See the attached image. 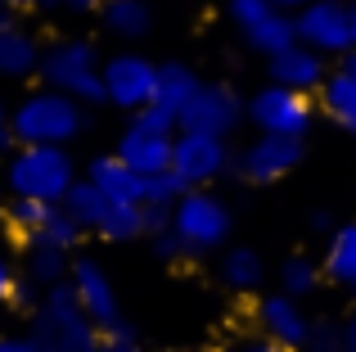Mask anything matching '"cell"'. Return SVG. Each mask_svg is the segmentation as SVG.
<instances>
[{"label":"cell","instance_id":"cell-1","mask_svg":"<svg viewBox=\"0 0 356 352\" xmlns=\"http://www.w3.org/2000/svg\"><path fill=\"white\" fill-rule=\"evenodd\" d=\"M90 131V109L77 99L59 95L50 86L27 90L18 104H9V136L18 145H36V150H72L81 136Z\"/></svg>","mask_w":356,"mask_h":352},{"label":"cell","instance_id":"cell-2","mask_svg":"<svg viewBox=\"0 0 356 352\" xmlns=\"http://www.w3.org/2000/svg\"><path fill=\"white\" fill-rule=\"evenodd\" d=\"M0 181H5L9 199H36L59 208L63 194L81 181L77 159L68 150H36V145H18L5 163H0Z\"/></svg>","mask_w":356,"mask_h":352},{"label":"cell","instance_id":"cell-3","mask_svg":"<svg viewBox=\"0 0 356 352\" xmlns=\"http://www.w3.org/2000/svg\"><path fill=\"white\" fill-rule=\"evenodd\" d=\"M167 230L185 244V253L194 262L230 248V235H235V208L221 199L217 190H185L176 199V208L167 212Z\"/></svg>","mask_w":356,"mask_h":352},{"label":"cell","instance_id":"cell-4","mask_svg":"<svg viewBox=\"0 0 356 352\" xmlns=\"http://www.w3.org/2000/svg\"><path fill=\"white\" fill-rule=\"evenodd\" d=\"M36 77L50 90L77 99L81 109L104 104V86H99V45L90 36H54L41 50V72Z\"/></svg>","mask_w":356,"mask_h":352},{"label":"cell","instance_id":"cell-5","mask_svg":"<svg viewBox=\"0 0 356 352\" xmlns=\"http://www.w3.org/2000/svg\"><path fill=\"white\" fill-rule=\"evenodd\" d=\"M27 335L41 344V352H99V330L86 321L68 285H54L27 312Z\"/></svg>","mask_w":356,"mask_h":352},{"label":"cell","instance_id":"cell-6","mask_svg":"<svg viewBox=\"0 0 356 352\" xmlns=\"http://www.w3.org/2000/svg\"><path fill=\"white\" fill-rule=\"evenodd\" d=\"M81 235H99L104 244H136L145 239V208H127V203H108L90 181H77L59 203Z\"/></svg>","mask_w":356,"mask_h":352},{"label":"cell","instance_id":"cell-7","mask_svg":"<svg viewBox=\"0 0 356 352\" xmlns=\"http://www.w3.org/2000/svg\"><path fill=\"white\" fill-rule=\"evenodd\" d=\"M68 289L77 298V307L86 312V321L104 335H118V330L131 326V317L122 312V298H118V285L108 275V266L99 262L95 253H72V266H68Z\"/></svg>","mask_w":356,"mask_h":352},{"label":"cell","instance_id":"cell-8","mask_svg":"<svg viewBox=\"0 0 356 352\" xmlns=\"http://www.w3.org/2000/svg\"><path fill=\"white\" fill-rule=\"evenodd\" d=\"M316 99L293 95L284 86H257L243 99V122L257 127V136H284V141H307V131L316 127Z\"/></svg>","mask_w":356,"mask_h":352},{"label":"cell","instance_id":"cell-9","mask_svg":"<svg viewBox=\"0 0 356 352\" xmlns=\"http://www.w3.org/2000/svg\"><path fill=\"white\" fill-rule=\"evenodd\" d=\"M99 86H104V104H113L131 118L154 104L158 63L140 50H118L108 59H99Z\"/></svg>","mask_w":356,"mask_h":352},{"label":"cell","instance_id":"cell-10","mask_svg":"<svg viewBox=\"0 0 356 352\" xmlns=\"http://www.w3.org/2000/svg\"><path fill=\"white\" fill-rule=\"evenodd\" d=\"M293 41L316 50L325 63H339L352 50V5L348 0H312L293 14Z\"/></svg>","mask_w":356,"mask_h":352},{"label":"cell","instance_id":"cell-11","mask_svg":"<svg viewBox=\"0 0 356 352\" xmlns=\"http://www.w3.org/2000/svg\"><path fill=\"white\" fill-rule=\"evenodd\" d=\"M172 176L185 185V190H212L221 176H235V150H230V141L176 131V141H172Z\"/></svg>","mask_w":356,"mask_h":352},{"label":"cell","instance_id":"cell-12","mask_svg":"<svg viewBox=\"0 0 356 352\" xmlns=\"http://www.w3.org/2000/svg\"><path fill=\"white\" fill-rule=\"evenodd\" d=\"M226 18L243 41V50L275 59L280 50L293 45V14H280L270 0H226Z\"/></svg>","mask_w":356,"mask_h":352},{"label":"cell","instance_id":"cell-13","mask_svg":"<svg viewBox=\"0 0 356 352\" xmlns=\"http://www.w3.org/2000/svg\"><path fill=\"white\" fill-rule=\"evenodd\" d=\"M176 127L194 136H212V141H230L243 127V95L235 90V81H203Z\"/></svg>","mask_w":356,"mask_h":352},{"label":"cell","instance_id":"cell-14","mask_svg":"<svg viewBox=\"0 0 356 352\" xmlns=\"http://www.w3.org/2000/svg\"><path fill=\"white\" fill-rule=\"evenodd\" d=\"M302 159H307V141L252 136L243 150H235V176L243 185H275L302 168Z\"/></svg>","mask_w":356,"mask_h":352},{"label":"cell","instance_id":"cell-15","mask_svg":"<svg viewBox=\"0 0 356 352\" xmlns=\"http://www.w3.org/2000/svg\"><path fill=\"white\" fill-rule=\"evenodd\" d=\"M252 326H257V339H266V344H280L284 352H302L307 335H312V312L298 298L270 289L252 303Z\"/></svg>","mask_w":356,"mask_h":352},{"label":"cell","instance_id":"cell-16","mask_svg":"<svg viewBox=\"0 0 356 352\" xmlns=\"http://www.w3.org/2000/svg\"><path fill=\"white\" fill-rule=\"evenodd\" d=\"M172 141H176V136L149 131V127H140V122H131V118H127V127H122L113 154H118V163H127V168L140 176V181H149V176L172 172Z\"/></svg>","mask_w":356,"mask_h":352},{"label":"cell","instance_id":"cell-17","mask_svg":"<svg viewBox=\"0 0 356 352\" xmlns=\"http://www.w3.org/2000/svg\"><path fill=\"white\" fill-rule=\"evenodd\" d=\"M325 77H330V63H325L316 50L298 45V41L289 45V50H280L275 59H266V81L270 86H284V90L307 95V99H316V90H321Z\"/></svg>","mask_w":356,"mask_h":352},{"label":"cell","instance_id":"cell-18","mask_svg":"<svg viewBox=\"0 0 356 352\" xmlns=\"http://www.w3.org/2000/svg\"><path fill=\"white\" fill-rule=\"evenodd\" d=\"M41 50L45 41L32 27L14 23V18H0V77L5 81H23L41 72Z\"/></svg>","mask_w":356,"mask_h":352},{"label":"cell","instance_id":"cell-19","mask_svg":"<svg viewBox=\"0 0 356 352\" xmlns=\"http://www.w3.org/2000/svg\"><path fill=\"white\" fill-rule=\"evenodd\" d=\"M81 181H90L108 203L145 208V181H140L127 163H118V154H95V159L86 163V172H81Z\"/></svg>","mask_w":356,"mask_h":352},{"label":"cell","instance_id":"cell-20","mask_svg":"<svg viewBox=\"0 0 356 352\" xmlns=\"http://www.w3.org/2000/svg\"><path fill=\"white\" fill-rule=\"evenodd\" d=\"M266 275H270V266H266V257H261L252 244H230V248L217 253V280L226 285L230 294H239V298L261 294Z\"/></svg>","mask_w":356,"mask_h":352},{"label":"cell","instance_id":"cell-21","mask_svg":"<svg viewBox=\"0 0 356 352\" xmlns=\"http://www.w3.org/2000/svg\"><path fill=\"white\" fill-rule=\"evenodd\" d=\"M199 86H203L199 68H190L185 59H167V63H158L154 109H163L167 118H176V122H181V113L190 109V99L199 95Z\"/></svg>","mask_w":356,"mask_h":352},{"label":"cell","instance_id":"cell-22","mask_svg":"<svg viewBox=\"0 0 356 352\" xmlns=\"http://www.w3.org/2000/svg\"><path fill=\"white\" fill-rule=\"evenodd\" d=\"M68 266H72V257L59 253V248H50V244L27 239V244L18 248V275H23V285L36 289V294L54 289V285H68Z\"/></svg>","mask_w":356,"mask_h":352},{"label":"cell","instance_id":"cell-23","mask_svg":"<svg viewBox=\"0 0 356 352\" xmlns=\"http://www.w3.org/2000/svg\"><path fill=\"white\" fill-rule=\"evenodd\" d=\"M95 18L113 41H127V45L145 41L154 32V5L149 0H104V9Z\"/></svg>","mask_w":356,"mask_h":352},{"label":"cell","instance_id":"cell-24","mask_svg":"<svg viewBox=\"0 0 356 352\" xmlns=\"http://www.w3.org/2000/svg\"><path fill=\"white\" fill-rule=\"evenodd\" d=\"M321 275H325V285H339V289H352L356 285V221H339L334 235L325 239Z\"/></svg>","mask_w":356,"mask_h":352},{"label":"cell","instance_id":"cell-25","mask_svg":"<svg viewBox=\"0 0 356 352\" xmlns=\"http://www.w3.org/2000/svg\"><path fill=\"white\" fill-rule=\"evenodd\" d=\"M316 113L330 118L334 127L348 122V118H356V81L348 77V72L330 68V77H325L321 90H316Z\"/></svg>","mask_w":356,"mask_h":352},{"label":"cell","instance_id":"cell-26","mask_svg":"<svg viewBox=\"0 0 356 352\" xmlns=\"http://www.w3.org/2000/svg\"><path fill=\"white\" fill-rule=\"evenodd\" d=\"M321 285H325L321 257H312V253H289L284 262H280V285H275L280 294H289V298L302 303V298H312Z\"/></svg>","mask_w":356,"mask_h":352},{"label":"cell","instance_id":"cell-27","mask_svg":"<svg viewBox=\"0 0 356 352\" xmlns=\"http://www.w3.org/2000/svg\"><path fill=\"white\" fill-rule=\"evenodd\" d=\"M50 203H36V199H9L5 208H0V221H5V230L18 239V244H27V239L41 235V226L50 221Z\"/></svg>","mask_w":356,"mask_h":352},{"label":"cell","instance_id":"cell-28","mask_svg":"<svg viewBox=\"0 0 356 352\" xmlns=\"http://www.w3.org/2000/svg\"><path fill=\"white\" fill-rule=\"evenodd\" d=\"M36 244H50V248H59V253H81V226H77V221H72L68 217V212H63V208H54L50 212V221H45V226H41V235H36Z\"/></svg>","mask_w":356,"mask_h":352},{"label":"cell","instance_id":"cell-29","mask_svg":"<svg viewBox=\"0 0 356 352\" xmlns=\"http://www.w3.org/2000/svg\"><path fill=\"white\" fill-rule=\"evenodd\" d=\"M181 194H185V185L176 181L172 172H163V176H149V181H145V208H154V212H172Z\"/></svg>","mask_w":356,"mask_h":352},{"label":"cell","instance_id":"cell-30","mask_svg":"<svg viewBox=\"0 0 356 352\" xmlns=\"http://www.w3.org/2000/svg\"><path fill=\"white\" fill-rule=\"evenodd\" d=\"M302 352H343V321L334 317H312V335Z\"/></svg>","mask_w":356,"mask_h":352},{"label":"cell","instance_id":"cell-31","mask_svg":"<svg viewBox=\"0 0 356 352\" xmlns=\"http://www.w3.org/2000/svg\"><path fill=\"white\" fill-rule=\"evenodd\" d=\"M18 289H23V275H18V257L0 244V307L5 303H18Z\"/></svg>","mask_w":356,"mask_h":352},{"label":"cell","instance_id":"cell-32","mask_svg":"<svg viewBox=\"0 0 356 352\" xmlns=\"http://www.w3.org/2000/svg\"><path fill=\"white\" fill-rule=\"evenodd\" d=\"M149 244H154V253L163 257V262H194V257L185 253V244L172 235V230H158V235H149Z\"/></svg>","mask_w":356,"mask_h":352},{"label":"cell","instance_id":"cell-33","mask_svg":"<svg viewBox=\"0 0 356 352\" xmlns=\"http://www.w3.org/2000/svg\"><path fill=\"white\" fill-rule=\"evenodd\" d=\"M131 122H140V127H149V131H163V136H176L181 127H176V118H167L163 109H140V113H131Z\"/></svg>","mask_w":356,"mask_h":352},{"label":"cell","instance_id":"cell-34","mask_svg":"<svg viewBox=\"0 0 356 352\" xmlns=\"http://www.w3.org/2000/svg\"><path fill=\"white\" fill-rule=\"evenodd\" d=\"M99 352H145V344H140L136 326H127V330H118V335L99 339Z\"/></svg>","mask_w":356,"mask_h":352},{"label":"cell","instance_id":"cell-35","mask_svg":"<svg viewBox=\"0 0 356 352\" xmlns=\"http://www.w3.org/2000/svg\"><path fill=\"white\" fill-rule=\"evenodd\" d=\"M54 9H63L68 18H90V14H99L104 9V0H50Z\"/></svg>","mask_w":356,"mask_h":352},{"label":"cell","instance_id":"cell-36","mask_svg":"<svg viewBox=\"0 0 356 352\" xmlns=\"http://www.w3.org/2000/svg\"><path fill=\"white\" fill-rule=\"evenodd\" d=\"M0 352H41V344L27 330H14V335H0Z\"/></svg>","mask_w":356,"mask_h":352},{"label":"cell","instance_id":"cell-37","mask_svg":"<svg viewBox=\"0 0 356 352\" xmlns=\"http://www.w3.org/2000/svg\"><path fill=\"white\" fill-rule=\"evenodd\" d=\"M334 226H339V221H334V212H325V208H316L312 217H307V230H312V239H330Z\"/></svg>","mask_w":356,"mask_h":352},{"label":"cell","instance_id":"cell-38","mask_svg":"<svg viewBox=\"0 0 356 352\" xmlns=\"http://www.w3.org/2000/svg\"><path fill=\"white\" fill-rule=\"evenodd\" d=\"M50 0H0V14H32V9H45Z\"/></svg>","mask_w":356,"mask_h":352},{"label":"cell","instance_id":"cell-39","mask_svg":"<svg viewBox=\"0 0 356 352\" xmlns=\"http://www.w3.org/2000/svg\"><path fill=\"white\" fill-rule=\"evenodd\" d=\"M343 352H356V312L343 321Z\"/></svg>","mask_w":356,"mask_h":352},{"label":"cell","instance_id":"cell-40","mask_svg":"<svg viewBox=\"0 0 356 352\" xmlns=\"http://www.w3.org/2000/svg\"><path fill=\"white\" fill-rule=\"evenodd\" d=\"M235 352H284L280 344H266V339H248V344H239Z\"/></svg>","mask_w":356,"mask_h":352},{"label":"cell","instance_id":"cell-41","mask_svg":"<svg viewBox=\"0 0 356 352\" xmlns=\"http://www.w3.org/2000/svg\"><path fill=\"white\" fill-rule=\"evenodd\" d=\"M334 68H339V72H348V77L356 81V50H348V54H343L339 63H334Z\"/></svg>","mask_w":356,"mask_h":352},{"label":"cell","instance_id":"cell-42","mask_svg":"<svg viewBox=\"0 0 356 352\" xmlns=\"http://www.w3.org/2000/svg\"><path fill=\"white\" fill-rule=\"evenodd\" d=\"M270 5L280 9V14H298L302 5H312V0H270Z\"/></svg>","mask_w":356,"mask_h":352},{"label":"cell","instance_id":"cell-43","mask_svg":"<svg viewBox=\"0 0 356 352\" xmlns=\"http://www.w3.org/2000/svg\"><path fill=\"white\" fill-rule=\"evenodd\" d=\"M9 127V104H5V95H0V131Z\"/></svg>","mask_w":356,"mask_h":352},{"label":"cell","instance_id":"cell-44","mask_svg":"<svg viewBox=\"0 0 356 352\" xmlns=\"http://www.w3.org/2000/svg\"><path fill=\"white\" fill-rule=\"evenodd\" d=\"M352 50H356V0H352Z\"/></svg>","mask_w":356,"mask_h":352},{"label":"cell","instance_id":"cell-45","mask_svg":"<svg viewBox=\"0 0 356 352\" xmlns=\"http://www.w3.org/2000/svg\"><path fill=\"white\" fill-rule=\"evenodd\" d=\"M208 352H235V348H226V344H221V348H208Z\"/></svg>","mask_w":356,"mask_h":352},{"label":"cell","instance_id":"cell-46","mask_svg":"<svg viewBox=\"0 0 356 352\" xmlns=\"http://www.w3.org/2000/svg\"><path fill=\"white\" fill-rule=\"evenodd\" d=\"M348 294H352V303H356V285H352V289H348Z\"/></svg>","mask_w":356,"mask_h":352},{"label":"cell","instance_id":"cell-47","mask_svg":"<svg viewBox=\"0 0 356 352\" xmlns=\"http://www.w3.org/2000/svg\"><path fill=\"white\" fill-rule=\"evenodd\" d=\"M0 18H5V14H0Z\"/></svg>","mask_w":356,"mask_h":352},{"label":"cell","instance_id":"cell-48","mask_svg":"<svg viewBox=\"0 0 356 352\" xmlns=\"http://www.w3.org/2000/svg\"><path fill=\"white\" fill-rule=\"evenodd\" d=\"M348 5H352V0H348Z\"/></svg>","mask_w":356,"mask_h":352}]
</instances>
